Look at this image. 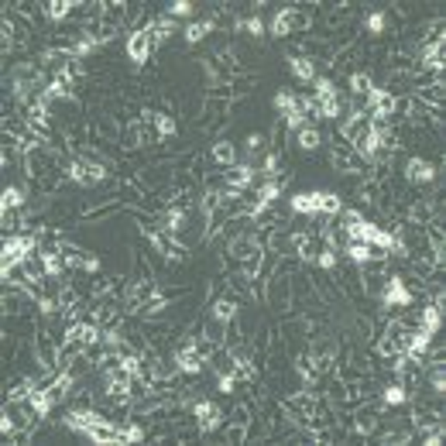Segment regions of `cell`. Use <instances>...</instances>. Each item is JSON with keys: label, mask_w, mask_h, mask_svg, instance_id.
Returning <instances> with one entry per match:
<instances>
[{"label": "cell", "mask_w": 446, "mask_h": 446, "mask_svg": "<svg viewBox=\"0 0 446 446\" xmlns=\"http://www.w3.org/2000/svg\"><path fill=\"white\" fill-rule=\"evenodd\" d=\"M378 296H381V316H391V313H398V309H408L412 299H415L402 275H388Z\"/></svg>", "instance_id": "cell-1"}, {"label": "cell", "mask_w": 446, "mask_h": 446, "mask_svg": "<svg viewBox=\"0 0 446 446\" xmlns=\"http://www.w3.org/2000/svg\"><path fill=\"white\" fill-rule=\"evenodd\" d=\"M337 350H340V340H337L333 333H319V337H313V340L306 343V354L313 357V367H316L319 374L333 371V364H337Z\"/></svg>", "instance_id": "cell-2"}, {"label": "cell", "mask_w": 446, "mask_h": 446, "mask_svg": "<svg viewBox=\"0 0 446 446\" xmlns=\"http://www.w3.org/2000/svg\"><path fill=\"white\" fill-rule=\"evenodd\" d=\"M309 28H313V11H299V8H285L272 21V35L275 38H285L292 31H309Z\"/></svg>", "instance_id": "cell-3"}, {"label": "cell", "mask_w": 446, "mask_h": 446, "mask_svg": "<svg viewBox=\"0 0 446 446\" xmlns=\"http://www.w3.org/2000/svg\"><path fill=\"white\" fill-rule=\"evenodd\" d=\"M258 251H265V244H261V237H258V231L251 227V231H241V234H234V241H231V248H227V254H231V261H244V258H251V254H258Z\"/></svg>", "instance_id": "cell-4"}, {"label": "cell", "mask_w": 446, "mask_h": 446, "mask_svg": "<svg viewBox=\"0 0 446 446\" xmlns=\"http://www.w3.org/2000/svg\"><path fill=\"white\" fill-rule=\"evenodd\" d=\"M192 415H196V429H199V436H209L213 429H220L223 425V412L213 405V402H196V408H192Z\"/></svg>", "instance_id": "cell-5"}, {"label": "cell", "mask_w": 446, "mask_h": 446, "mask_svg": "<svg viewBox=\"0 0 446 446\" xmlns=\"http://www.w3.org/2000/svg\"><path fill=\"white\" fill-rule=\"evenodd\" d=\"M83 436H86L90 443H100V446H110V443H117V446H120V443H124V429H120V425H114L110 419L93 422Z\"/></svg>", "instance_id": "cell-6"}, {"label": "cell", "mask_w": 446, "mask_h": 446, "mask_svg": "<svg viewBox=\"0 0 446 446\" xmlns=\"http://www.w3.org/2000/svg\"><path fill=\"white\" fill-rule=\"evenodd\" d=\"M350 425H354V432H360V436H374L378 425H381V408H374V405H357Z\"/></svg>", "instance_id": "cell-7"}, {"label": "cell", "mask_w": 446, "mask_h": 446, "mask_svg": "<svg viewBox=\"0 0 446 446\" xmlns=\"http://www.w3.org/2000/svg\"><path fill=\"white\" fill-rule=\"evenodd\" d=\"M237 313H241V299L237 296H216L213 302H209V316L216 319V323H234L237 319Z\"/></svg>", "instance_id": "cell-8"}, {"label": "cell", "mask_w": 446, "mask_h": 446, "mask_svg": "<svg viewBox=\"0 0 446 446\" xmlns=\"http://www.w3.org/2000/svg\"><path fill=\"white\" fill-rule=\"evenodd\" d=\"M436 175H439V172H436V165H432V161H425V158H408V161H405V179H408L412 185H415V182H419V185L436 182Z\"/></svg>", "instance_id": "cell-9"}, {"label": "cell", "mask_w": 446, "mask_h": 446, "mask_svg": "<svg viewBox=\"0 0 446 446\" xmlns=\"http://www.w3.org/2000/svg\"><path fill=\"white\" fill-rule=\"evenodd\" d=\"M172 360H175V367H179L182 374H199V371H202V357H199L196 343H182Z\"/></svg>", "instance_id": "cell-10"}, {"label": "cell", "mask_w": 446, "mask_h": 446, "mask_svg": "<svg viewBox=\"0 0 446 446\" xmlns=\"http://www.w3.org/2000/svg\"><path fill=\"white\" fill-rule=\"evenodd\" d=\"M151 52H155L151 35H148V31H131V38H127V55L141 66L144 59H151Z\"/></svg>", "instance_id": "cell-11"}, {"label": "cell", "mask_w": 446, "mask_h": 446, "mask_svg": "<svg viewBox=\"0 0 446 446\" xmlns=\"http://www.w3.org/2000/svg\"><path fill=\"white\" fill-rule=\"evenodd\" d=\"M254 175H258V168H251V165H231V168H223L227 189H237V192H244V189L254 182Z\"/></svg>", "instance_id": "cell-12"}, {"label": "cell", "mask_w": 446, "mask_h": 446, "mask_svg": "<svg viewBox=\"0 0 446 446\" xmlns=\"http://www.w3.org/2000/svg\"><path fill=\"white\" fill-rule=\"evenodd\" d=\"M223 289H231L237 299H258V289H254V282L244 272H231L227 278H223Z\"/></svg>", "instance_id": "cell-13"}, {"label": "cell", "mask_w": 446, "mask_h": 446, "mask_svg": "<svg viewBox=\"0 0 446 446\" xmlns=\"http://www.w3.org/2000/svg\"><path fill=\"white\" fill-rule=\"evenodd\" d=\"M141 117H134V120H127L124 127H120V134H117V144L124 148V151H134V148H141L144 141H141Z\"/></svg>", "instance_id": "cell-14"}, {"label": "cell", "mask_w": 446, "mask_h": 446, "mask_svg": "<svg viewBox=\"0 0 446 446\" xmlns=\"http://www.w3.org/2000/svg\"><path fill=\"white\" fill-rule=\"evenodd\" d=\"M127 202L124 199H110V202H100L93 209H83V223H100V220H110L114 213H120Z\"/></svg>", "instance_id": "cell-15"}, {"label": "cell", "mask_w": 446, "mask_h": 446, "mask_svg": "<svg viewBox=\"0 0 446 446\" xmlns=\"http://www.w3.org/2000/svg\"><path fill=\"white\" fill-rule=\"evenodd\" d=\"M289 206H292V213H306V216H316V213H319V189H313V192H296Z\"/></svg>", "instance_id": "cell-16"}, {"label": "cell", "mask_w": 446, "mask_h": 446, "mask_svg": "<svg viewBox=\"0 0 446 446\" xmlns=\"http://www.w3.org/2000/svg\"><path fill=\"white\" fill-rule=\"evenodd\" d=\"M25 202H28L25 185H8L4 196H0V213H14V209H21Z\"/></svg>", "instance_id": "cell-17"}, {"label": "cell", "mask_w": 446, "mask_h": 446, "mask_svg": "<svg viewBox=\"0 0 446 446\" xmlns=\"http://www.w3.org/2000/svg\"><path fill=\"white\" fill-rule=\"evenodd\" d=\"M289 69H292V76H296L299 83H313V79H316V66H313V59H306V55H289Z\"/></svg>", "instance_id": "cell-18"}, {"label": "cell", "mask_w": 446, "mask_h": 446, "mask_svg": "<svg viewBox=\"0 0 446 446\" xmlns=\"http://www.w3.org/2000/svg\"><path fill=\"white\" fill-rule=\"evenodd\" d=\"M175 28H179V25H175V18H168V14H165V18L151 21V25H148L144 31L151 35V42H155V49H158V45H161V42H165V38H168V35H172Z\"/></svg>", "instance_id": "cell-19"}, {"label": "cell", "mask_w": 446, "mask_h": 446, "mask_svg": "<svg viewBox=\"0 0 446 446\" xmlns=\"http://www.w3.org/2000/svg\"><path fill=\"white\" fill-rule=\"evenodd\" d=\"M319 127L316 124H302L299 131H296V144H299V151H316L319 148Z\"/></svg>", "instance_id": "cell-20"}, {"label": "cell", "mask_w": 446, "mask_h": 446, "mask_svg": "<svg viewBox=\"0 0 446 446\" xmlns=\"http://www.w3.org/2000/svg\"><path fill=\"white\" fill-rule=\"evenodd\" d=\"M419 326L429 330V333H439V326H443V306H439V302H429V306L419 313Z\"/></svg>", "instance_id": "cell-21"}, {"label": "cell", "mask_w": 446, "mask_h": 446, "mask_svg": "<svg viewBox=\"0 0 446 446\" xmlns=\"http://www.w3.org/2000/svg\"><path fill=\"white\" fill-rule=\"evenodd\" d=\"M213 161H216L220 168L237 165V151H234V144H231V141H213Z\"/></svg>", "instance_id": "cell-22"}, {"label": "cell", "mask_w": 446, "mask_h": 446, "mask_svg": "<svg viewBox=\"0 0 446 446\" xmlns=\"http://www.w3.org/2000/svg\"><path fill=\"white\" fill-rule=\"evenodd\" d=\"M216 28V14H209V18H202V21H192V25H185V38L196 45V42H202L209 31Z\"/></svg>", "instance_id": "cell-23"}, {"label": "cell", "mask_w": 446, "mask_h": 446, "mask_svg": "<svg viewBox=\"0 0 446 446\" xmlns=\"http://www.w3.org/2000/svg\"><path fill=\"white\" fill-rule=\"evenodd\" d=\"M343 251H347V258H350L354 265H360V268L374 261V254H371V244H367V241H350Z\"/></svg>", "instance_id": "cell-24"}, {"label": "cell", "mask_w": 446, "mask_h": 446, "mask_svg": "<svg viewBox=\"0 0 446 446\" xmlns=\"http://www.w3.org/2000/svg\"><path fill=\"white\" fill-rule=\"evenodd\" d=\"M419 432H422V446H439V443L446 439V425H443V419H432V422H425Z\"/></svg>", "instance_id": "cell-25"}, {"label": "cell", "mask_w": 446, "mask_h": 446, "mask_svg": "<svg viewBox=\"0 0 446 446\" xmlns=\"http://www.w3.org/2000/svg\"><path fill=\"white\" fill-rule=\"evenodd\" d=\"M76 11V0H49L45 4V18L49 21H66Z\"/></svg>", "instance_id": "cell-26"}, {"label": "cell", "mask_w": 446, "mask_h": 446, "mask_svg": "<svg viewBox=\"0 0 446 446\" xmlns=\"http://www.w3.org/2000/svg\"><path fill=\"white\" fill-rule=\"evenodd\" d=\"M340 209H343L340 196H337V192H330V189H319V213H316V216H330V220H333Z\"/></svg>", "instance_id": "cell-27"}, {"label": "cell", "mask_w": 446, "mask_h": 446, "mask_svg": "<svg viewBox=\"0 0 446 446\" xmlns=\"http://www.w3.org/2000/svg\"><path fill=\"white\" fill-rule=\"evenodd\" d=\"M144 124H148V120H144ZM151 124H155V131H158V141H168V137L175 134V117H172V114H158V110H155Z\"/></svg>", "instance_id": "cell-28"}, {"label": "cell", "mask_w": 446, "mask_h": 446, "mask_svg": "<svg viewBox=\"0 0 446 446\" xmlns=\"http://www.w3.org/2000/svg\"><path fill=\"white\" fill-rule=\"evenodd\" d=\"M364 31H371V35H384V31H388V14H384V11H367V18H364Z\"/></svg>", "instance_id": "cell-29"}, {"label": "cell", "mask_w": 446, "mask_h": 446, "mask_svg": "<svg viewBox=\"0 0 446 446\" xmlns=\"http://www.w3.org/2000/svg\"><path fill=\"white\" fill-rule=\"evenodd\" d=\"M381 402H384V405H405V402H408V388L395 381V384H388V388L381 391Z\"/></svg>", "instance_id": "cell-30"}, {"label": "cell", "mask_w": 446, "mask_h": 446, "mask_svg": "<svg viewBox=\"0 0 446 446\" xmlns=\"http://www.w3.org/2000/svg\"><path fill=\"white\" fill-rule=\"evenodd\" d=\"M347 83H350V96H360V93H371V90H374V83H371L367 73H350Z\"/></svg>", "instance_id": "cell-31"}, {"label": "cell", "mask_w": 446, "mask_h": 446, "mask_svg": "<svg viewBox=\"0 0 446 446\" xmlns=\"http://www.w3.org/2000/svg\"><path fill=\"white\" fill-rule=\"evenodd\" d=\"M237 31H244V35H251V38H261V35H265V21H261L258 14H251V18L237 21Z\"/></svg>", "instance_id": "cell-32"}, {"label": "cell", "mask_w": 446, "mask_h": 446, "mask_svg": "<svg viewBox=\"0 0 446 446\" xmlns=\"http://www.w3.org/2000/svg\"><path fill=\"white\" fill-rule=\"evenodd\" d=\"M374 333H371V319L367 316H357L354 319V343H371Z\"/></svg>", "instance_id": "cell-33"}, {"label": "cell", "mask_w": 446, "mask_h": 446, "mask_svg": "<svg viewBox=\"0 0 446 446\" xmlns=\"http://www.w3.org/2000/svg\"><path fill=\"white\" fill-rule=\"evenodd\" d=\"M234 384H237L234 371H216V391L220 395H234Z\"/></svg>", "instance_id": "cell-34"}, {"label": "cell", "mask_w": 446, "mask_h": 446, "mask_svg": "<svg viewBox=\"0 0 446 446\" xmlns=\"http://www.w3.org/2000/svg\"><path fill=\"white\" fill-rule=\"evenodd\" d=\"M278 165H282V151H268L265 161H261V172H265L268 179H275V175H278Z\"/></svg>", "instance_id": "cell-35"}, {"label": "cell", "mask_w": 446, "mask_h": 446, "mask_svg": "<svg viewBox=\"0 0 446 446\" xmlns=\"http://www.w3.org/2000/svg\"><path fill=\"white\" fill-rule=\"evenodd\" d=\"M381 439L391 443V446H405V443H412V429H388Z\"/></svg>", "instance_id": "cell-36"}, {"label": "cell", "mask_w": 446, "mask_h": 446, "mask_svg": "<svg viewBox=\"0 0 446 446\" xmlns=\"http://www.w3.org/2000/svg\"><path fill=\"white\" fill-rule=\"evenodd\" d=\"M144 436H148V432H144L141 422H127V425H124V443H144Z\"/></svg>", "instance_id": "cell-37"}, {"label": "cell", "mask_w": 446, "mask_h": 446, "mask_svg": "<svg viewBox=\"0 0 446 446\" xmlns=\"http://www.w3.org/2000/svg\"><path fill=\"white\" fill-rule=\"evenodd\" d=\"M189 14H192L189 0H172V4H168V18H189Z\"/></svg>", "instance_id": "cell-38"}, {"label": "cell", "mask_w": 446, "mask_h": 446, "mask_svg": "<svg viewBox=\"0 0 446 446\" xmlns=\"http://www.w3.org/2000/svg\"><path fill=\"white\" fill-rule=\"evenodd\" d=\"M347 18H350V8H347V4H343V8H337V11H330V14H326V25H330V31H333V28H340Z\"/></svg>", "instance_id": "cell-39"}, {"label": "cell", "mask_w": 446, "mask_h": 446, "mask_svg": "<svg viewBox=\"0 0 446 446\" xmlns=\"http://www.w3.org/2000/svg\"><path fill=\"white\" fill-rule=\"evenodd\" d=\"M265 141H268L265 134H251V137L244 141V148H248V158H254V155H261V151H265Z\"/></svg>", "instance_id": "cell-40"}]
</instances>
